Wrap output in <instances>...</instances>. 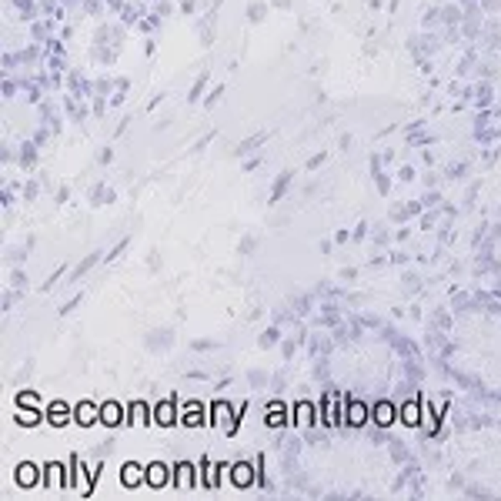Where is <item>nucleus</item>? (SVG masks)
Returning <instances> with one entry per match:
<instances>
[{
	"mask_svg": "<svg viewBox=\"0 0 501 501\" xmlns=\"http://www.w3.org/2000/svg\"><path fill=\"white\" fill-rule=\"evenodd\" d=\"M148 471H150V475H148V484H154V488H157L161 482H167V468H164V465H150Z\"/></svg>",
	"mask_w": 501,
	"mask_h": 501,
	"instance_id": "nucleus-2",
	"label": "nucleus"
},
{
	"mask_svg": "<svg viewBox=\"0 0 501 501\" xmlns=\"http://www.w3.org/2000/svg\"><path fill=\"white\" fill-rule=\"evenodd\" d=\"M141 478H144V475H141V468H137V465H124V475H120V482L127 484V488H131L134 482H141Z\"/></svg>",
	"mask_w": 501,
	"mask_h": 501,
	"instance_id": "nucleus-3",
	"label": "nucleus"
},
{
	"mask_svg": "<svg viewBox=\"0 0 501 501\" xmlns=\"http://www.w3.org/2000/svg\"><path fill=\"white\" fill-rule=\"evenodd\" d=\"M37 482V468L33 465H20L17 468V484H33Z\"/></svg>",
	"mask_w": 501,
	"mask_h": 501,
	"instance_id": "nucleus-1",
	"label": "nucleus"
},
{
	"mask_svg": "<svg viewBox=\"0 0 501 501\" xmlns=\"http://www.w3.org/2000/svg\"><path fill=\"white\" fill-rule=\"evenodd\" d=\"M77 421H81V424H90V421H97V418H94V408H90V404H87V408H77Z\"/></svg>",
	"mask_w": 501,
	"mask_h": 501,
	"instance_id": "nucleus-4",
	"label": "nucleus"
},
{
	"mask_svg": "<svg viewBox=\"0 0 501 501\" xmlns=\"http://www.w3.org/2000/svg\"><path fill=\"white\" fill-rule=\"evenodd\" d=\"M248 471H250L248 465H244V468H237V475H234V478H237V484H248V482H250V475H248Z\"/></svg>",
	"mask_w": 501,
	"mask_h": 501,
	"instance_id": "nucleus-7",
	"label": "nucleus"
},
{
	"mask_svg": "<svg viewBox=\"0 0 501 501\" xmlns=\"http://www.w3.org/2000/svg\"><path fill=\"white\" fill-rule=\"evenodd\" d=\"M100 415H104V418H100V421H107V424H114V421H120V418H117V415H120V411H117L114 404H111V408H100Z\"/></svg>",
	"mask_w": 501,
	"mask_h": 501,
	"instance_id": "nucleus-5",
	"label": "nucleus"
},
{
	"mask_svg": "<svg viewBox=\"0 0 501 501\" xmlns=\"http://www.w3.org/2000/svg\"><path fill=\"white\" fill-rule=\"evenodd\" d=\"M64 415H67L64 408H57V404H54V408H50V421H54V424H64V421H67Z\"/></svg>",
	"mask_w": 501,
	"mask_h": 501,
	"instance_id": "nucleus-6",
	"label": "nucleus"
},
{
	"mask_svg": "<svg viewBox=\"0 0 501 501\" xmlns=\"http://www.w3.org/2000/svg\"><path fill=\"white\" fill-rule=\"evenodd\" d=\"M351 415H354V418H351L354 424H361V421H365V418H361V415H365V411H361V404H354V408H351Z\"/></svg>",
	"mask_w": 501,
	"mask_h": 501,
	"instance_id": "nucleus-8",
	"label": "nucleus"
}]
</instances>
